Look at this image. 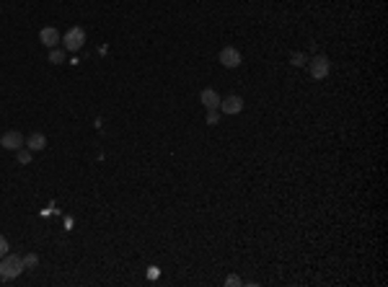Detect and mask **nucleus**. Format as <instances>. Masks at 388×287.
<instances>
[{
	"mask_svg": "<svg viewBox=\"0 0 388 287\" xmlns=\"http://www.w3.org/2000/svg\"><path fill=\"white\" fill-rule=\"evenodd\" d=\"M24 272V256L16 254H6L0 259V279H13Z\"/></svg>",
	"mask_w": 388,
	"mask_h": 287,
	"instance_id": "obj_1",
	"label": "nucleus"
},
{
	"mask_svg": "<svg viewBox=\"0 0 388 287\" xmlns=\"http://www.w3.org/2000/svg\"><path fill=\"white\" fill-rule=\"evenodd\" d=\"M308 67H311V75H313L316 81H323V78L329 75V70H332V62H329L326 54H313V57L308 60Z\"/></svg>",
	"mask_w": 388,
	"mask_h": 287,
	"instance_id": "obj_2",
	"label": "nucleus"
},
{
	"mask_svg": "<svg viewBox=\"0 0 388 287\" xmlns=\"http://www.w3.org/2000/svg\"><path fill=\"white\" fill-rule=\"evenodd\" d=\"M83 44H86V31L81 26H73L68 34L62 36V49H68V52H78Z\"/></svg>",
	"mask_w": 388,
	"mask_h": 287,
	"instance_id": "obj_3",
	"label": "nucleus"
},
{
	"mask_svg": "<svg viewBox=\"0 0 388 287\" xmlns=\"http://www.w3.org/2000/svg\"><path fill=\"white\" fill-rule=\"evenodd\" d=\"M0 145H3L6 150H21V148L26 145V137H24L21 132L11 129V132H6L3 137H0Z\"/></svg>",
	"mask_w": 388,
	"mask_h": 287,
	"instance_id": "obj_4",
	"label": "nucleus"
},
{
	"mask_svg": "<svg viewBox=\"0 0 388 287\" xmlns=\"http://www.w3.org/2000/svg\"><path fill=\"white\" fill-rule=\"evenodd\" d=\"M218 60H220V65H225V67H230V70H233V67H238V65H241V52H238L236 47H223Z\"/></svg>",
	"mask_w": 388,
	"mask_h": 287,
	"instance_id": "obj_5",
	"label": "nucleus"
},
{
	"mask_svg": "<svg viewBox=\"0 0 388 287\" xmlns=\"http://www.w3.org/2000/svg\"><path fill=\"white\" fill-rule=\"evenodd\" d=\"M39 42L44 44V47H49V49H54L60 42H62V36H60V31L54 29V26H44L42 31H39Z\"/></svg>",
	"mask_w": 388,
	"mask_h": 287,
	"instance_id": "obj_6",
	"label": "nucleus"
},
{
	"mask_svg": "<svg viewBox=\"0 0 388 287\" xmlns=\"http://www.w3.org/2000/svg\"><path fill=\"white\" fill-rule=\"evenodd\" d=\"M223 114H238L243 109V99L241 96H228V99H220V106H218Z\"/></svg>",
	"mask_w": 388,
	"mask_h": 287,
	"instance_id": "obj_7",
	"label": "nucleus"
},
{
	"mask_svg": "<svg viewBox=\"0 0 388 287\" xmlns=\"http://www.w3.org/2000/svg\"><path fill=\"white\" fill-rule=\"evenodd\" d=\"M200 101L205 104V109H207V111L220 106V96H218V91H212V88H205V91L200 93Z\"/></svg>",
	"mask_w": 388,
	"mask_h": 287,
	"instance_id": "obj_8",
	"label": "nucleus"
},
{
	"mask_svg": "<svg viewBox=\"0 0 388 287\" xmlns=\"http://www.w3.org/2000/svg\"><path fill=\"white\" fill-rule=\"evenodd\" d=\"M26 148H29L31 153H36V150H44V148H47V137H44L42 132H34L31 137H26Z\"/></svg>",
	"mask_w": 388,
	"mask_h": 287,
	"instance_id": "obj_9",
	"label": "nucleus"
},
{
	"mask_svg": "<svg viewBox=\"0 0 388 287\" xmlns=\"http://www.w3.org/2000/svg\"><path fill=\"white\" fill-rule=\"evenodd\" d=\"M16 161H18V166H29V163H31V150H29V148L16 150Z\"/></svg>",
	"mask_w": 388,
	"mask_h": 287,
	"instance_id": "obj_10",
	"label": "nucleus"
},
{
	"mask_svg": "<svg viewBox=\"0 0 388 287\" xmlns=\"http://www.w3.org/2000/svg\"><path fill=\"white\" fill-rule=\"evenodd\" d=\"M49 62H52V65H62V62H65V49H57V47H54V49L49 52Z\"/></svg>",
	"mask_w": 388,
	"mask_h": 287,
	"instance_id": "obj_11",
	"label": "nucleus"
},
{
	"mask_svg": "<svg viewBox=\"0 0 388 287\" xmlns=\"http://www.w3.org/2000/svg\"><path fill=\"white\" fill-rule=\"evenodd\" d=\"M39 266V256L36 254H26L24 256V269H36Z\"/></svg>",
	"mask_w": 388,
	"mask_h": 287,
	"instance_id": "obj_12",
	"label": "nucleus"
},
{
	"mask_svg": "<svg viewBox=\"0 0 388 287\" xmlns=\"http://www.w3.org/2000/svg\"><path fill=\"white\" fill-rule=\"evenodd\" d=\"M290 62H293V65H295V67H300V65H305V62H308V57H305V54H303V52H295V54H293V60H290Z\"/></svg>",
	"mask_w": 388,
	"mask_h": 287,
	"instance_id": "obj_13",
	"label": "nucleus"
},
{
	"mask_svg": "<svg viewBox=\"0 0 388 287\" xmlns=\"http://www.w3.org/2000/svg\"><path fill=\"white\" fill-rule=\"evenodd\" d=\"M225 284H230V287H238V284H241V277H236V274H228V277H225Z\"/></svg>",
	"mask_w": 388,
	"mask_h": 287,
	"instance_id": "obj_14",
	"label": "nucleus"
},
{
	"mask_svg": "<svg viewBox=\"0 0 388 287\" xmlns=\"http://www.w3.org/2000/svg\"><path fill=\"white\" fill-rule=\"evenodd\" d=\"M161 277V269L158 266H148V279H158Z\"/></svg>",
	"mask_w": 388,
	"mask_h": 287,
	"instance_id": "obj_15",
	"label": "nucleus"
},
{
	"mask_svg": "<svg viewBox=\"0 0 388 287\" xmlns=\"http://www.w3.org/2000/svg\"><path fill=\"white\" fill-rule=\"evenodd\" d=\"M6 254H8V241H6L3 236H0V259H3Z\"/></svg>",
	"mask_w": 388,
	"mask_h": 287,
	"instance_id": "obj_16",
	"label": "nucleus"
},
{
	"mask_svg": "<svg viewBox=\"0 0 388 287\" xmlns=\"http://www.w3.org/2000/svg\"><path fill=\"white\" fill-rule=\"evenodd\" d=\"M207 124H218V111H215V109L207 111Z\"/></svg>",
	"mask_w": 388,
	"mask_h": 287,
	"instance_id": "obj_17",
	"label": "nucleus"
},
{
	"mask_svg": "<svg viewBox=\"0 0 388 287\" xmlns=\"http://www.w3.org/2000/svg\"><path fill=\"white\" fill-rule=\"evenodd\" d=\"M65 231H73V218H65Z\"/></svg>",
	"mask_w": 388,
	"mask_h": 287,
	"instance_id": "obj_18",
	"label": "nucleus"
}]
</instances>
